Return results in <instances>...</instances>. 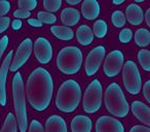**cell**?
<instances>
[{
  "label": "cell",
  "instance_id": "obj_1",
  "mask_svg": "<svg viewBox=\"0 0 150 132\" xmlns=\"http://www.w3.org/2000/svg\"><path fill=\"white\" fill-rule=\"evenodd\" d=\"M25 92L35 111H45L50 106L54 93V81L50 72L42 67L33 70L28 78Z\"/></svg>",
  "mask_w": 150,
  "mask_h": 132
},
{
  "label": "cell",
  "instance_id": "obj_2",
  "mask_svg": "<svg viewBox=\"0 0 150 132\" xmlns=\"http://www.w3.org/2000/svg\"><path fill=\"white\" fill-rule=\"evenodd\" d=\"M81 99V88L74 80L65 81L60 86L56 97V105L61 111L73 113Z\"/></svg>",
  "mask_w": 150,
  "mask_h": 132
},
{
  "label": "cell",
  "instance_id": "obj_3",
  "mask_svg": "<svg viewBox=\"0 0 150 132\" xmlns=\"http://www.w3.org/2000/svg\"><path fill=\"white\" fill-rule=\"evenodd\" d=\"M105 106L112 116L125 118L129 111V105L123 91L117 83H112L105 91Z\"/></svg>",
  "mask_w": 150,
  "mask_h": 132
},
{
  "label": "cell",
  "instance_id": "obj_4",
  "mask_svg": "<svg viewBox=\"0 0 150 132\" xmlns=\"http://www.w3.org/2000/svg\"><path fill=\"white\" fill-rule=\"evenodd\" d=\"M81 64L82 52L77 46H66L59 52L57 57V66L64 74H76L81 68Z\"/></svg>",
  "mask_w": 150,
  "mask_h": 132
},
{
  "label": "cell",
  "instance_id": "obj_5",
  "mask_svg": "<svg viewBox=\"0 0 150 132\" xmlns=\"http://www.w3.org/2000/svg\"><path fill=\"white\" fill-rule=\"evenodd\" d=\"M13 103H15L16 116L19 123L20 132H26L28 127L27 109H26L25 90H24V82L21 73L17 72L13 78Z\"/></svg>",
  "mask_w": 150,
  "mask_h": 132
},
{
  "label": "cell",
  "instance_id": "obj_6",
  "mask_svg": "<svg viewBox=\"0 0 150 132\" xmlns=\"http://www.w3.org/2000/svg\"><path fill=\"white\" fill-rule=\"evenodd\" d=\"M103 88L99 80H94L86 88L83 96L82 106L86 113H94L102 106Z\"/></svg>",
  "mask_w": 150,
  "mask_h": 132
},
{
  "label": "cell",
  "instance_id": "obj_7",
  "mask_svg": "<svg viewBox=\"0 0 150 132\" xmlns=\"http://www.w3.org/2000/svg\"><path fill=\"white\" fill-rule=\"evenodd\" d=\"M122 78L123 86L125 90L132 95H137L141 91L142 81L140 71L134 61H127L122 66Z\"/></svg>",
  "mask_w": 150,
  "mask_h": 132
},
{
  "label": "cell",
  "instance_id": "obj_8",
  "mask_svg": "<svg viewBox=\"0 0 150 132\" xmlns=\"http://www.w3.org/2000/svg\"><path fill=\"white\" fill-rule=\"evenodd\" d=\"M105 54H106V50L103 46H98L91 51L86 57V64H84L86 76H92L97 73L105 58Z\"/></svg>",
  "mask_w": 150,
  "mask_h": 132
},
{
  "label": "cell",
  "instance_id": "obj_9",
  "mask_svg": "<svg viewBox=\"0 0 150 132\" xmlns=\"http://www.w3.org/2000/svg\"><path fill=\"white\" fill-rule=\"evenodd\" d=\"M32 50H33L32 40L30 38L24 39L16 52V56L11 62V66H9L8 70H11V72H16L17 70H19L30 58L32 54Z\"/></svg>",
  "mask_w": 150,
  "mask_h": 132
},
{
  "label": "cell",
  "instance_id": "obj_10",
  "mask_svg": "<svg viewBox=\"0 0 150 132\" xmlns=\"http://www.w3.org/2000/svg\"><path fill=\"white\" fill-rule=\"evenodd\" d=\"M123 66V54L116 50L109 53L105 58L104 72L108 78H114L120 72Z\"/></svg>",
  "mask_w": 150,
  "mask_h": 132
},
{
  "label": "cell",
  "instance_id": "obj_11",
  "mask_svg": "<svg viewBox=\"0 0 150 132\" xmlns=\"http://www.w3.org/2000/svg\"><path fill=\"white\" fill-rule=\"evenodd\" d=\"M34 54L39 63H50L52 58V46L50 42L44 37H38L34 44Z\"/></svg>",
  "mask_w": 150,
  "mask_h": 132
},
{
  "label": "cell",
  "instance_id": "obj_12",
  "mask_svg": "<svg viewBox=\"0 0 150 132\" xmlns=\"http://www.w3.org/2000/svg\"><path fill=\"white\" fill-rule=\"evenodd\" d=\"M96 132H125V127L115 118L102 116L96 122Z\"/></svg>",
  "mask_w": 150,
  "mask_h": 132
},
{
  "label": "cell",
  "instance_id": "obj_13",
  "mask_svg": "<svg viewBox=\"0 0 150 132\" xmlns=\"http://www.w3.org/2000/svg\"><path fill=\"white\" fill-rule=\"evenodd\" d=\"M13 52L11 50L0 68V104L2 106L6 105V78L9 66H11V58H13Z\"/></svg>",
  "mask_w": 150,
  "mask_h": 132
},
{
  "label": "cell",
  "instance_id": "obj_14",
  "mask_svg": "<svg viewBox=\"0 0 150 132\" xmlns=\"http://www.w3.org/2000/svg\"><path fill=\"white\" fill-rule=\"evenodd\" d=\"M132 111L134 116L139 121H141L146 127H149L150 125V108L147 104L139 100H136L132 103Z\"/></svg>",
  "mask_w": 150,
  "mask_h": 132
},
{
  "label": "cell",
  "instance_id": "obj_15",
  "mask_svg": "<svg viewBox=\"0 0 150 132\" xmlns=\"http://www.w3.org/2000/svg\"><path fill=\"white\" fill-rule=\"evenodd\" d=\"M125 16H127V22L133 26L141 25L144 21L143 9H141V6L135 3H131L127 5L125 9Z\"/></svg>",
  "mask_w": 150,
  "mask_h": 132
},
{
  "label": "cell",
  "instance_id": "obj_16",
  "mask_svg": "<svg viewBox=\"0 0 150 132\" xmlns=\"http://www.w3.org/2000/svg\"><path fill=\"white\" fill-rule=\"evenodd\" d=\"M101 7L98 1L96 0H84L81 4V13L84 19L88 21L96 20L99 17Z\"/></svg>",
  "mask_w": 150,
  "mask_h": 132
},
{
  "label": "cell",
  "instance_id": "obj_17",
  "mask_svg": "<svg viewBox=\"0 0 150 132\" xmlns=\"http://www.w3.org/2000/svg\"><path fill=\"white\" fill-rule=\"evenodd\" d=\"M93 122L88 116H76L71 121V131L72 132H91Z\"/></svg>",
  "mask_w": 150,
  "mask_h": 132
},
{
  "label": "cell",
  "instance_id": "obj_18",
  "mask_svg": "<svg viewBox=\"0 0 150 132\" xmlns=\"http://www.w3.org/2000/svg\"><path fill=\"white\" fill-rule=\"evenodd\" d=\"M44 132H67L66 122L60 116H50L45 122Z\"/></svg>",
  "mask_w": 150,
  "mask_h": 132
},
{
  "label": "cell",
  "instance_id": "obj_19",
  "mask_svg": "<svg viewBox=\"0 0 150 132\" xmlns=\"http://www.w3.org/2000/svg\"><path fill=\"white\" fill-rule=\"evenodd\" d=\"M80 20V13L76 9L73 7H67L64 9L61 13V21L66 27L69 26H75Z\"/></svg>",
  "mask_w": 150,
  "mask_h": 132
},
{
  "label": "cell",
  "instance_id": "obj_20",
  "mask_svg": "<svg viewBox=\"0 0 150 132\" xmlns=\"http://www.w3.org/2000/svg\"><path fill=\"white\" fill-rule=\"evenodd\" d=\"M76 38L81 46H88L94 41L93 30L88 25H81L76 31Z\"/></svg>",
  "mask_w": 150,
  "mask_h": 132
},
{
  "label": "cell",
  "instance_id": "obj_21",
  "mask_svg": "<svg viewBox=\"0 0 150 132\" xmlns=\"http://www.w3.org/2000/svg\"><path fill=\"white\" fill-rule=\"evenodd\" d=\"M50 31L57 38L61 40H65V41L71 40L74 37L73 30L69 27H66V26H52Z\"/></svg>",
  "mask_w": 150,
  "mask_h": 132
},
{
  "label": "cell",
  "instance_id": "obj_22",
  "mask_svg": "<svg viewBox=\"0 0 150 132\" xmlns=\"http://www.w3.org/2000/svg\"><path fill=\"white\" fill-rule=\"evenodd\" d=\"M135 41L139 46L145 48L150 44V32L145 28H140L135 32Z\"/></svg>",
  "mask_w": 150,
  "mask_h": 132
},
{
  "label": "cell",
  "instance_id": "obj_23",
  "mask_svg": "<svg viewBox=\"0 0 150 132\" xmlns=\"http://www.w3.org/2000/svg\"><path fill=\"white\" fill-rule=\"evenodd\" d=\"M18 126H17V120L16 117L11 113H9L6 116V119L3 124V127L0 132H17Z\"/></svg>",
  "mask_w": 150,
  "mask_h": 132
},
{
  "label": "cell",
  "instance_id": "obj_24",
  "mask_svg": "<svg viewBox=\"0 0 150 132\" xmlns=\"http://www.w3.org/2000/svg\"><path fill=\"white\" fill-rule=\"evenodd\" d=\"M94 36L96 35L99 38H103L106 36L107 31H108V27H107V23L104 20H98V21L95 22L94 24Z\"/></svg>",
  "mask_w": 150,
  "mask_h": 132
},
{
  "label": "cell",
  "instance_id": "obj_25",
  "mask_svg": "<svg viewBox=\"0 0 150 132\" xmlns=\"http://www.w3.org/2000/svg\"><path fill=\"white\" fill-rule=\"evenodd\" d=\"M138 60L145 71H150V52L148 50H140L138 53Z\"/></svg>",
  "mask_w": 150,
  "mask_h": 132
},
{
  "label": "cell",
  "instance_id": "obj_26",
  "mask_svg": "<svg viewBox=\"0 0 150 132\" xmlns=\"http://www.w3.org/2000/svg\"><path fill=\"white\" fill-rule=\"evenodd\" d=\"M111 19H112V23L113 25L115 26L116 28H121L125 25V16L122 11H115L114 13L112 14L111 16Z\"/></svg>",
  "mask_w": 150,
  "mask_h": 132
},
{
  "label": "cell",
  "instance_id": "obj_27",
  "mask_svg": "<svg viewBox=\"0 0 150 132\" xmlns=\"http://www.w3.org/2000/svg\"><path fill=\"white\" fill-rule=\"evenodd\" d=\"M44 9L47 11V13H54V11H59V9L62 5V1L61 0H43L42 1Z\"/></svg>",
  "mask_w": 150,
  "mask_h": 132
},
{
  "label": "cell",
  "instance_id": "obj_28",
  "mask_svg": "<svg viewBox=\"0 0 150 132\" xmlns=\"http://www.w3.org/2000/svg\"><path fill=\"white\" fill-rule=\"evenodd\" d=\"M37 18L38 21L41 22L42 24H54L57 21L56 16L47 11H39L37 14Z\"/></svg>",
  "mask_w": 150,
  "mask_h": 132
},
{
  "label": "cell",
  "instance_id": "obj_29",
  "mask_svg": "<svg viewBox=\"0 0 150 132\" xmlns=\"http://www.w3.org/2000/svg\"><path fill=\"white\" fill-rule=\"evenodd\" d=\"M18 5H19L20 9L31 11L37 6V1L36 0H19Z\"/></svg>",
  "mask_w": 150,
  "mask_h": 132
},
{
  "label": "cell",
  "instance_id": "obj_30",
  "mask_svg": "<svg viewBox=\"0 0 150 132\" xmlns=\"http://www.w3.org/2000/svg\"><path fill=\"white\" fill-rule=\"evenodd\" d=\"M132 37H133V32L129 28H125L121 30V32L119 33V40L122 44H129L131 41Z\"/></svg>",
  "mask_w": 150,
  "mask_h": 132
},
{
  "label": "cell",
  "instance_id": "obj_31",
  "mask_svg": "<svg viewBox=\"0 0 150 132\" xmlns=\"http://www.w3.org/2000/svg\"><path fill=\"white\" fill-rule=\"evenodd\" d=\"M29 132H44L43 126L37 120H32L29 126Z\"/></svg>",
  "mask_w": 150,
  "mask_h": 132
},
{
  "label": "cell",
  "instance_id": "obj_32",
  "mask_svg": "<svg viewBox=\"0 0 150 132\" xmlns=\"http://www.w3.org/2000/svg\"><path fill=\"white\" fill-rule=\"evenodd\" d=\"M9 11H11V3L6 0H1L0 1V18L4 17Z\"/></svg>",
  "mask_w": 150,
  "mask_h": 132
},
{
  "label": "cell",
  "instance_id": "obj_33",
  "mask_svg": "<svg viewBox=\"0 0 150 132\" xmlns=\"http://www.w3.org/2000/svg\"><path fill=\"white\" fill-rule=\"evenodd\" d=\"M11 25V19L8 17L0 18V34L4 32Z\"/></svg>",
  "mask_w": 150,
  "mask_h": 132
},
{
  "label": "cell",
  "instance_id": "obj_34",
  "mask_svg": "<svg viewBox=\"0 0 150 132\" xmlns=\"http://www.w3.org/2000/svg\"><path fill=\"white\" fill-rule=\"evenodd\" d=\"M31 16V13L27 11H24V9H17L13 13V17L17 18V20L20 19H27Z\"/></svg>",
  "mask_w": 150,
  "mask_h": 132
},
{
  "label": "cell",
  "instance_id": "obj_35",
  "mask_svg": "<svg viewBox=\"0 0 150 132\" xmlns=\"http://www.w3.org/2000/svg\"><path fill=\"white\" fill-rule=\"evenodd\" d=\"M7 44H8V37L5 35L0 39V60H1V58H2V54L4 53Z\"/></svg>",
  "mask_w": 150,
  "mask_h": 132
},
{
  "label": "cell",
  "instance_id": "obj_36",
  "mask_svg": "<svg viewBox=\"0 0 150 132\" xmlns=\"http://www.w3.org/2000/svg\"><path fill=\"white\" fill-rule=\"evenodd\" d=\"M143 94L146 101L150 102V81H147L143 87Z\"/></svg>",
  "mask_w": 150,
  "mask_h": 132
},
{
  "label": "cell",
  "instance_id": "obj_37",
  "mask_svg": "<svg viewBox=\"0 0 150 132\" xmlns=\"http://www.w3.org/2000/svg\"><path fill=\"white\" fill-rule=\"evenodd\" d=\"M129 132H150V128L142 125H136L134 127H132Z\"/></svg>",
  "mask_w": 150,
  "mask_h": 132
},
{
  "label": "cell",
  "instance_id": "obj_38",
  "mask_svg": "<svg viewBox=\"0 0 150 132\" xmlns=\"http://www.w3.org/2000/svg\"><path fill=\"white\" fill-rule=\"evenodd\" d=\"M22 25H23V23H22L21 20H15V21L11 22V27H13V30H19V29H21Z\"/></svg>",
  "mask_w": 150,
  "mask_h": 132
},
{
  "label": "cell",
  "instance_id": "obj_39",
  "mask_svg": "<svg viewBox=\"0 0 150 132\" xmlns=\"http://www.w3.org/2000/svg\"><path fill=\"white\" fill-rule=\"evenodd\" d=\"M28 23H29V25L33 26V27H41V26L43 25V24L38 21L37 19H29L28 20Z\"/></svg>",
  "mask_w": 150,
  "mask_h": 132
},
{
  "label": "cell",
  "instance_id": "obj_40",
  "mask_svg": "<svg viewBox=\"0 0 150 132\" xmlns=\"http://www.w3.org/2000/svg\"><path fill=\"white\" fill-rule=\"evenodd\" d=\"M145 20H146V24H147L148 27H150V9H147L146 11V15H145Z\"/></svg>",
  "mask_w": 150,
  "mask_h": 132
},
{
  "label": "cell",
  "instance_id": "obj_41",
  "mask_svg": "<svg viewBox=\"0 0 150 132\" xmlns=\"http://www.w3.org/2000/svg\"><path fill=\"white\" fill-rule=\"evenodd\" d=\"M66 2L68 3V4L75 5V4H78V3H80V0H67Z\"/></svg>",
  "mask_w": 150,
  "mask_h": 132
},
{
  "label": "cell",
  "instance_id": "obj_42",
  "mask_svg": "<svg viewBox=\"0 0 150 132\" xmlns=\"http://www.w3.org/2000/svg\"><path fill=\"white\" fill-rule=\"evenodd\" d=\"M123 2H125L123 0H120V1H116V0H114V1H113V4H115V5H119V4H122Z\"/></svg>",
  "mask_w": 150,
  "mask_h": 132
},
{
  "label": "cell",
  "instance_id": "obj_43",
  "mask_svg": "<svg viewBox=\"0 0 150 132\" xmlns=\"http://www.w3.org/2000/svg\"><path fill=\"white\" fill-rule=\"evenodd\" d=\"M136 2H144V0H136Z\"/></svg>",
  "mask_w": 150,
  "mask_h": 132
}]
</instances>
